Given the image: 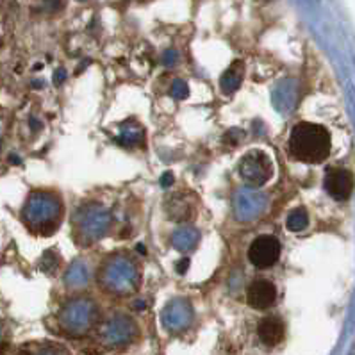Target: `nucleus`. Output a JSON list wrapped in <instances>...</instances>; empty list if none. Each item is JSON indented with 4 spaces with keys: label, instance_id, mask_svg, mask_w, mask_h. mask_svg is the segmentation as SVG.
<instances>
[{
    "label": "nucleus",
    "instance_id": "f257e3e1",
    "mask_svg": "<svg viewBox=\"0 0 355 355\" xmlns=\"http://www.w3.org/2000/svg\"><path fill=\"white\" fill-rule=\"evenodd\" d=\"M289 152L297 161L318 164L330 154V136L325 127L300 121L289 134Z\"/></svg>",
    "mask_w": 355,
    "mask_h": 355
},
{
    "label": "nucleus",
    "instance_id": "f03ea898",
    "mask_svg": "<svg viewBox=\"0 0 355 355\" xmlns=\"http://www.w3.org/2000/svg\"><path fill=\"white\" fill-rule=\"evenodd\" d=\"M280 257V243L275 236H259L248 248V261L259 270L273 266Z\"/></svg>",
    "mask_w": 355,
    "mask_h": 355
},
{
    "label": "nucleus",
    "instance_id": "7ed1b4c3",
    "mask_svg": "<svg viewBox=\"0 0 355 355\" xmlns=\"http://www.w3.org/2000/svg\"><path fill=\"white\" fill-rule=\"evenodd\" d=\"M277 300V288L273 282L266 279L254 280L248 286L247 291V302L250 307L257 311H266L270 309Z\"/></svg>",
    "mask_w": 355,
    "mask_h": 355
},
{
    "label": "nucleus",
    "instance_id": "20e7f679",
    "mask_svg": "<svg viewBox=\"0 0 355 355\" xmlns=\"http://www.w3.org/2000/svg\"><path fill=\"white\" fill-rule=\"evenodd\" d=\"M325 189L336 200H347L354 191V177L350 171L334 168L325 177Z\"/></svg>",
    "mask_w": 355,
    "mask_h": 355
},
{
    "label": "nucleus",
    "instance_id": "39448f33",
    "mask_svg": "<svg viewBox=\"0 0 355 355\" xmlns=\"http://www.w3.org/2000/svg\"><path fill=\"white\" fill-rule=\"evenodd\" d=\"M257 334L266 347H277L284 339V323L277 316H268L261 320Z\"/></svg>",
    "mask_w": 355,
    "mask_h": 355
},
{
    "label": "nucleus",
    "instance_id": "423d86ee",
    "mask_svg": "<svg viewBox=\"0 0 355 355\" xmlns=\"http://www.w3.org/2000/svg\"><path fill=\"white\" fill-rule=\"evenodd\" d=\"M307 225H309V216H307L304 209H295L288 216V227L293 232H300Z\"/></svg>",
    "mask_w": 355,
    "mask_h": 355
}]
</instances>
